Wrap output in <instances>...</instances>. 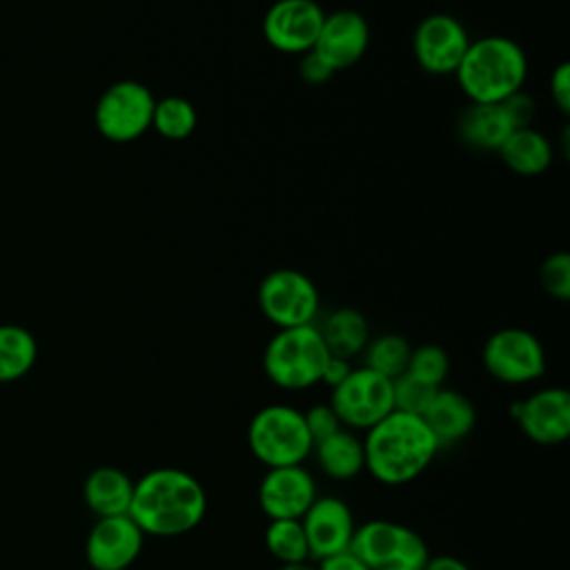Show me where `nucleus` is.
<instances>
[{"label":"nucleus","mask_w":570,"mask_h":570,"mask_svg":"<svg viewBox=\"0 0 570 570\" xmlns=\"http://www.w3.org/2000/svg\"><path fill=\"white\" fill-rule=\"evenodd\" d=\"M207 512L200 481L178 468H156L134 481L129 517L151 537H180L194 530Z\"/></svg>","instance_id":"f257e3e1"},{"label":"nucleus","mask_w":570,"mask_h":570,"mask_svg":"<svg viewBox=\"0 0 570 570\" xmlns=\"http://www.w3.org/2000/svg\"><path fill=\"white\" fill-rule=\"evenodd\" d=\"M439 452L425 421L416 414L392 410L365 430V470L383 485H405L421 476Z\"/></svg>","instance_id":"f03ea898"},{"label":"nucleus","mask_w":570,"mask_h":570,"mask_svg":"<svg viewBox=\"0 0 570 570\" xmlns=\"http://www.w3.org/2000/svg\"><path fill=\"white\" fill-rule=\"evenodd\" d=\"M528 58L519 42L505 36L470 40L454 76L470 102H503L521 91Z\"/></svg>","instance_id":"7ed1b4c3"},{"label":"nucleus","mask_w":570,"mask_h":570,"mask_svg":"<svg viewBox=\"0 0 570 570\" xmlns=\"http://www.w3.org/2000/svg\"><path fill=\"white\" fill-rule=\"evenodd\" d=\"M330 352L316 325H301L278 330L265 352L263 370L267 379L281 390H307L321 383Z\"/></svg>","instance_id":"20e7f679"},{"label":"nucleus","mask_w":570,"mask_h":570,"mask_svg":"<svg viewBox=\"0 0 570 570\" xmlns=\"http://www.w3.org/2000/svg\"><path fill=\"white\" fill-rule=\"evenodd\" d=\"M247 445L265 468L303 465L314 450L303 412L285 403L265 405L249 419Z\"/></svg>","instance_id":"39448f33"},{"label":"nucleus","mask_w":570,"mask_h":570,"mask_svg":"<svg viewBox=\"0 0 570 570\" xmlns=\"http://www.w3.org/2000/svg\"><path fill=\"white\" fill-rule=\"evenodd\" d=\"M350 552L370 570H423L430 559V548L419 532L387 519L358 525Z\"/></svg>","instance_id":"423d86ee"},{"label":"nucleus","mask_w":570,"mask_h":570,"mask_svg":"<svg viewBox=\"0 0 570 570\" xmlns=\"http://www.w3.org/2000/svg\"><path fill=\"white\" fill-rule=\"evenodd\" d=\"M156 98L138 80H118L109 85L94 109V122L102 138L111 142H131L151 127Z\"/></svg>","instance_id":"0eeeda50"},{"label":"nucleus","mask_w":570,"mask_h":570,"mask_svg":"<svg viewBox=\"0 0 570 570\" xmlns=\"http://www.w3.org/2000/svg\"><path fill=\"white\" fill-rule=\"evenodd\" d=\"M258 307L278 330L314 325L321 309V294L307 274L281 267L263 276L258 285Z\"/></svg>","instance_id":"6e6552de"},{"label":"nucleus","mask_w":570,"mask_h":570,"mask_svg":"<svg viewBox=\"0 0 570 570\" xmlns=\"http://www.w3.org/2000/svg\"><path fill=\"white\" fill-rule=\"evenodd\" d=\"M330 407L341 425L370 430L394 410L392 381L365 365L352 367L345 381L332 387Z\"/></svg>","instance_id":"1a4fd4ad"},{"label":"nucleus","mask_w":570,"mask_h":570,"mask_svg":"<svg viewBox=\"0 0 570 570\" xmlns=\"http://www.w3.org/2000/svg\"><path fill=\"white\" fill-rule=\"evenodd\" d=\"M488 374L508 385L532 383L546 372V354L539 338L523 327H503L488 336L481 350Z\"/></svg>","instance_id":"9d476101"},{"label":"nucleus","mask_w":570,"mask_h":570,"mask_svg":"<svg viewBox=\"0 0 570 570\" xmlns=\"http://www.w3.org/2000/svg\"><path fill=\"white\" fill-rule=\"evenodd\" d=\"M325 11L314 0H276L263 18V36L281 53H307L321 31Z\"/></svg>","instance_id":"9b49d317"},{"label":"nucleus","mask_w":570,"mask_h":570,"mask_svg":"<svg viewBox=\"0 0 570 570\" xmlns=\"http://www.w3.org/2000/svg\"><path fill=\"white\" fill-rule=\"evenodd\" d=\"M470 36L465 27L448 13H432L423 18L412 38V49L419 67L428 73H454L465 56Z\"/></svg>","instance_id":"f8f14e48"},{"label":"nucleus","mask_w":570,"mask_h":570,"mask_svg":"<svg viewBox=\"0 0 570 570\" xmlns=\"http://www.w3.org/2000/svg\"><path fill=\"white\" fill-rule=\"evenodd\" d=\"M301 525L307 539L309 559L316 561L347 552L356 530L350 505L332 494L316 497L301 517Z\"/></svg>","instance_id":"ddd939ff"},{"label":"nucleus","mask_w":570,"mask_h":570,"mask_svg":"<svg viewBox=\"0 0 570 570\" xmlns=\"http://www.w3.org/2000/svg\"><path fill=\"white\" fill-rule=\"evenodd\" d=\"M512 419L539 445H559L570 434V394L563 387H543L512 403Z\"/></svg>","instance_id":"4468645a"},{"label":"nucleus","mask_w":570,"mask_h":570,"mask_svg":"<svg viewBox=\"0 0 570 570\" xmlns=\"http://www.w3.org/2000/svg\"><path fill=\"white\" fill-rule=\"evenodd\" d=\"M145 532L129 514L100 517L85 546L87 561L94 570H127L140 554Z\"/></svg>","instance_id":"2eb2a0df"},{"label":"nucleus","mask_w":570,"mask_h":570,"mask_svg":"<svg viewBox=\"0 0 570 570\" xmlns=\"http://www.w3.org/2000/svg\"><path fill=\"white\" fill-rule=\"evenodd\" d=\"M314 476L303 465L267 468L258 483V505L272 519H301L316 499Z\"/></svg>","instance_id":"dca6fc26"},{"label":"nucleus","mask_w":570,"mask_h":570,"mask_svg":"<svg viewBox=\"0 0 570 570\" xmlns=\"http://www.w3.org/2000/svg\"><path fill=\"white\" fill-rule=\"evenodd\" d=\"M370 45L367 20L354 9H338L325 13L321 31L314 42V51L334 69H347L356 65Z\"/></svg>","instance_id":"f3484780"},{"label":"nucleus","mask_w":570,"mask_h":570,"mask_svg":"<svg viewBox=\"0 0 570 570\" xmlns=\"http://www.w3.org/2000/svg\"><path fill=\"white\" fill-rule=\"evenodd\" d=\"M421 419L430 428L439 448H443L465 439L474 430L476 410L463 392L439 387Z\"/></svg>","instance_id":"a211bd4d"},{"label":"nucleus","mask_w":570,"mask_h":570,"mask_svg":"<svg viewBox=\"0 0 570 570\" xmlns=\"http://www.w3.org/2000/svg\"><path fill=\"white\" fill-rule=\"evenodd\" d=\"M82 497L87 508L100 517L129 514L134 481L131 476L114 465H102L89 472L82 485Z\"/></svg>","instance_id":"6ab92c4d"},{"label":"nucleus","mask_w":570,"mask_h":570,"mask_svg":"<svg viewBox=\"0 0 570 570\" xmlns=\"http://www.w3.org/2000/svg\"><path fill=\"white\" fill-rule=\"evenodd\" d=\"M512 131L514 125L503 102H470L459 118L461 138L476 149L499 151Z\"/></svg>","instance_id":"aec40b11"},{"label":"nucleus","mask_w":570,"mask_h":570,"mask_svg":"<svg viewBox=\"0 0 570 570\" xmlns=\"http://www.w3.org/2000/svg\"><path fill=\"white\" fill-rule=\"evenodd\" d=\"M499 156L514 174L539 176L552 165L554 149L548 136L530 125L514 129L499 147Z\"/></svg>","instance_id":"412c9836"},{"label":"nucleus","mask_w":570,"mask_h":570,"mask_svg":"<svg viewBox=\"0 0 570 570\" xmlns=\"http://www.w3.org/2000/svg\"><path fill=\"white\" fill-rule=\"evenodd\" d=\"M321 338L330 352V356L352 358L361 354L370 341L367 318L354 307H338L330 312L318 327Z\"/></svg>","instance_id":"4be33fe9"},{"label":"nucleus","mask_w":570,"mask_h":570,"mask_svg":"<svg viewBox=\"0 0 570 570\" xmlns=\"http://www.w3.org/2000/svg\"><path fill=\"white\" fill-rule=\"evenodd\" d=\"M314 452L321 470L334 481H350L365 470L363 441L345 428L318 441Z\"/></svg>","instance_id":"5701e85b"},{"label":"nucleus","mask_w":570,"mask_h":570,"mask_svg":"<svg viewBox=\"0 0 570 570\" xmlns=\"http://www.w3.org/2000/svg\"><path fill=\"white\" fill-rule=\"evenodd\" d=\"M38 356L33 334L20 325H0V383L24 376Z\"/></svg>","instance_id":"b1692460"},{"label":"nucleus","mask_w":570,"mask_h":570,"mask_svg":"<svg viewBox=\"0 0 570 570\" xmlns=\"http://www.w3.org/2000/svg\"><path fill=\"white\" fill-rule=\"evenodd\" d=\"M198 125L196 107L183 96H165L156 100L151 127L167 140H185Z\"/></svg>","instance_id":"393cba45"},{"label":"nucleus","mask_w":570,"mask_h":570,"mask_svg":"<svg viewBox=\"0 0 570 570\" xmlns=\"http://www.w3.org/2000/svg\"><path fill=\"white\" fill-rule=\"evenodd\" d=\"M410 354H412V345L405 336L381 334L374 341H367V345L363 350V358H365L363 365L387 376L390 381H394L396 376H401L407 370Z\"/></svg>","instance_id":"a878e982"},{"label":"nucleus","mask_w":570,"mask_h":570,"mask_svg":"<svg viewBox=\"0 0 570 570\" xmlns=\"http://www.w3.org/2000/svg\"><path fill=\"white\" fill-rule=\"evenodd\" d=\"M265 546L281 563H296L309 559L301 519H272L265 528Z\"/></svg>","instance_id":"bb28decb"},{"label":"nucleus","mask_w":570,"mask_h":570,"mask_svg":"<svg viewBox=\"0 0 570 570\" xmlns=\"http://www.w3.org/2000/svg\"><path fill=\"white\" fill-rule=\"evenodd\" d=\"M405 372L428 385L443 387V381L450 372V356L441 345L423 343L419 347H412Z\"/></svg>","instance_id":"cd10ccee"},{"label":"nucleus","mask_w":570,"mask_h":570,"mask_svg":"<svg viewBox=\"0 0 570 570\" xmlns=\"http://www.w3.org/2000/svg\"><path fill=\"white\" fill-rule=\"evenodd\" d=\"M436 390H439V387L428 385V383H423V381L410 376L407 372H403L401 376H396V379L392 381L394 410L423 416V412L428 410V405H430V401L434 399Z\"/></svg>","instance_id":"c85d7f7f"},{"label":"nucleus","mask_w":570,"mask_h":570,"mask_svg":"<svg viewBox=\"0 0 570 570\" xmlns=\"http://www.w3.org/2000/svg\"><path fill=\"white\" fill-rule=\"evenodd\" d=\"M539 281L546 294L557 301L570 298V254L568 252H552L546 256L539 269Z\"/></svg>","instance_id":"c756f323"},{"label":"nucleus","mask_w":570,"mask_h":570,"mask_svg":"<svg viewBox=\"0 0 570 570\" xmlns=\"http://www.w3.org/2000/svg\"><path fill=\"white\" fill-rule=\"evenodd\" d=\"M305 416V425H307V432L312 436V443L316 445L318 441L332 436L334 432H338L343 425L338 421V416L334 414V410L330 407V403H318V405H312L307 412H303Z\"/></svg>","instance_id":"7c9ffc66"},{"label":"nucleus","mask_w":570,"mask_h":570,"mask_svg":"<svg viewBox=\"0 0 570 570\" xmlns=\"http://www.w3.org/2000/svg\"><path fill=\"white\" fill-rule=\"evenodd\" d=\"M550 96L561 114L570 111V65L559 62L550 73Z\"/></svg>","instance_id":"2f4dec72"},{"label":"nucleus","mask_w":570,"mask_h":570,"mask_svg":"<svg viewBox=\"0 0 570 570\" xmlns=\"http://www.w3.org/2000/svg\"><path fill=\"white\" fill-rule=\"evenodd\" d=\"M503 107H505V111H508V116H510L514 129L530 127L532 116H534V111H537V105H534L532 98H530L528 94H523V91H517V94H512L510 98H505V100H503Z\"/></svg>","instance_id":"473e14b6"},{"label":"nucleus","mask_w":570,"mask_h":570,"mask_svg":"<svg viewBox=\"0 0 570 570\" xmlns=\"http://www.w3.org/2000/svg\"><path fill=\"white\" fill-rule=\"evenodd\" d=\"M298 71H301L303 80L309 82V85H323V82H327L336 73L314 49L303 53Z\"/></svg>","instance_id":"72a5a7b5"},{"label":"nucleus","mask_w":570,"mask_h":570,"mask_svg":"<svg viewBox=\"0 0 570 570\" xmlns=\"http://www.w3.org/2000/svg\"><path fill=\"white\" fill-rule=\"evenodd\" d=\"M352 372V365L347 358H338V356H330L327 363H325V370H323V376H321V383L330 385V387H336L338 383L345 381V376Z\"/></svg>","instance_id":"f704fd0d"},{"label":"nucleus","mask_w":570,"mask_h":570,"mask_svg":"<svg viewBox=\"0 0 570 570\" xmlns=\"http://www.w3.org/2000/svg\"><path fill=\"white\" fill-rule=\"evenodd\" d=\"M316 570H370V568H365V566L347 550V552H341V554H334V557H327V559L318 561Z\"/></svg>","instance_id":"c9c22d12"},{"label":"nucleus","mask_w":570,"mask_h":570,"mask_svg":"<svg viewBox=\"0 0 570 570\" xmlns=\"http://www.w3.org/2000/svg\"><path fill=\"white\" fill-rule=\"evenodd\" d=\"M423 570H470V566L463 559L452 554H436V557L430 554Z\"/></svg>","instance_id":"e433bc0d"},{"label":"nucleus","mask_w":570,"mask_h":570,"mask_svg":"<svg viewBox=\"0 0 570 570\" xmlns=\"http://www.w3.org/2000/svg\"><path fill=\"white\" fill-rule=\"evenodd\" d=\"M278 570H316V566H312L307 559V561H296V563H281Z\"/></svg>","instance_id":"4c0bfd02"}]
</instances>
